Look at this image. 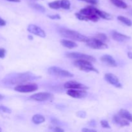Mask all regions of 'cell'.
I'll use <instances>...</instances> for the list:
<instances>
[{"label": "cell", "mask_w": 132, "mask_h": 132, "mask_svg": "<svg viewBox=\"0 0 132 132\" xmlns=\"http://www.w3.org/2000/svg\"><path fill=\"white\" fill-rule=\"evenodd\" d=\"M128 57L130 58V59H132V52H128Z\"/></svg>", "instance_id": "35"}, {"label": "cell", "mask_w": 132, "mask_h": 132, "mask_svg": "<svg viewBox=\"0 0 132 132\" xmlns=\"http://www.w3.org/2000/svg\"><path fill=\"white\" fill-rule=\"evenodd\" d=\"M32 7L34 8V9H36V10H39V11L41 12H45V8L44 7V6H43L42 5H39V4H33V5H32Z\"/></svg>", "instance_id": "26"}, {"label": "cell", "mask_w": 132, "mask_h": 132, "mask_svg": "<svg viewBox=\"0 0 132 132\" xmlns=\"http://www.w3.org/2000/svg\"><path fill=\"white\" fill-rule=\"evenodd\" d=\"M48 6L52 9H59L61 8V1L56 0L48 3Z\"/></svg>", "instance_id": "23"}, {"label": "cell", "mask_w": 132, "mask_h": 132, "mask_svg": "<svg viewBox=\"0 0 132 132\" xmlns=\"http://www.w3.org/2000/svg\"><path fill=\"white\" fill-rule=\"evenodd\" d=\"M2 131V130H1V128H0V131Z\"/></svg>", "instance_id": "38"}, {"label": "cell", "mask_w": 132, "mask_h": 132, "mask_svg": "<svg viewBox=\"0 0 132 132\" xmlns=\"http://www.w3.org/2000/svg\"><path fill=\"white\" fill-rule=\"evenodd\" d=\"M118 115L125 119L128 121L129 122H132V115L127 110L121 109L119 112Z\"/></svg>", "instance_id": "17"}, {"label": "cell", "mask_w": 132, "mask_h": 132, "mask_svg": "<svg viewBox=\"0 0 132 132\" xmlns=\"http://www.w3.org/2000/svg\"><path fill=\"white\" fill-rule=\"evenodd\" d=\"M104 79H105V80L108 82V83L113 85V86H116V88H122V85H121V82H120L119 79H118V77L116 76H115L114 74H113V73H106V74L104 75Z\"/></svg>", "instance_id": "10"}, {"label": "cell", "mask_w": 132, "mask_h": 132, "mask_svg": "<svg viewBox=\"0 0 132 132\" xmlns=\"http://www.w3.org/2000/svg\"><path fill=\"white\" fill-rule=\"evenodd\" d=\"M64 87L67 89H79V90H87L89 88L87 86L73 81H68L64 85Z\"/></svg>", "instance_id": "12"}, {"label": "cell", "mask_w": 132, "mask_h": 132, "mask_svg": "<svg viewBox=\"0 0 132 132\" xmlns=\"http://www.w3.org/2000/svg\"><path fill=\"white\" fill-rule=\"evenodd\" d=\"M96 8L94 7V6H89L86 8H84V9H81V10H80L79 13L82 14V15H85V16L86 17V19H87V20L88 21V18L90 15L96 14Z\"/></svg>", "instance_id": "15"}, {"label": "cell", "mask_w": 132, "mask_h": 132, "mask_svg": "<svg viewBox=\"0 0 132 132\" xmlns=\"http://www.w3.org/2000/svg\"><path fill=\"white\" fill-rule=\"evenodd\" d=\"M59 33L63 37L66 38L70 39L74 41H80V42H86L88 39V37L84 35L81 34L77 31L72 30L68 28H60Z\"/></svg>", "instance_id": "1"}, {"label": "cell", "mask_w": 132, "mask_h": 132, "mask_svg": "<svg viewBox=\"0 0 132 132\" xmlns=\"http://www.w3.org/2000/svg\"><path fill=\"white\" fill-rule=\"evenodd\" d=\"M0 112H3V113H11V110L8 107L5 106H0Z\"/></svg>", "instance_id": "27"}, {"label": "cell", "mask_w": 132, "mask_h": 132, "mask_svg": "<svg viewBox=\"0 0 132 132\" xmlns=\"http://www.w3.org/2000/svg\"><path fill=\"white\" fill-rule=\"evenodd\" d=\"M110 1L117 7L121 8V9H127L128 7L127 4L124 2L122 0H110Z\"/></svg>", "instance_id": "21"}, {"label": "cell", "mask_w": 132, "mask_h": 132, "mask_svg": "<svg viewBox=\"0 0 132 132\" xmlns=\"http://www.w3.org/2000/svg\"><path fill=\"white\" fill-rule=\"evenodd\" d=\"M27 30H28L30 33L36 35V36H39V37H46V33H45V31H44L41 28L39 27L38 26L36 25V24H29V25L28 26V28H27Z\"/></svg>", "instance_id": "11"}, {"label": "cell", "mask_w": 132, "mask_h": 132, "mask_svg": "<svg viewBox=\"0 0 132 132\" xmlns=\"http://www.w3.org/2000/svg\"><path fill=\"white\" fill-rule=\"evenodd\" d=\"M6 54V50L3 48H0V58H4Z\"/></svg>", "instance_id": "29"}, {"label": "cell", "mask_w": 132, "mask_h": 132, "mask_svg": "<svg viewBox=\"0 0 132 132\" xmlns=\"http://www.w3.org/2000/svg\"><path fill=\"white\" fill-rule=\"evenodd\" d=\"M70 2L69 0H61V8L65 10H68L70 8Z\"/></svg>", "instance_id": "24"}, {"label": "cell", "mask_w": 132, "mask_h": 132, "mask_svg": "<svg viewBox=\"0 0 132 132\" xmlns=\"http://www.w3.org/2000/svg\"><path fill=\"white\" fill-rule=\"evenodd\" d=\"M95 37H96L97 39H99L100 41H103V42H106V41L108 40V37H107V36H106V34H103V33H98L97 34L96 36H95Z\"/></svg>", "instance_id": "25"}, {"label": "cell", "mask_w": 132, "mask_h": 132, "mask_svg": "<svg viewBox=\"0 0 132 132\" xmlns=\"http://www.w3.org/2000/svg\"><path fill=\"white\" fill-rule=\"evenodd\" d=\"M32 122L36 125H40V124L43 123L45 122V118L43 116L40 114H36L32 117Z\"/></svg>", "instance_id": "19"}, {"label": "cell", "mask_w": 132, "mask_h": 132, "mask_svg": "<svg viewBox=\"0 0 132 132\" xmlns=\"http://www.w3.org/2000/svg\"><path fill=\"white\" fill-rule=\"evenodd\" d=\"M89 47L93 49H106L108 48V45L104 43L103 41H100L99 39H97L96 37H88V39L85 42Z\"/></svg>", "instance_id": "5"}, {"label": "cell", "mask_w": 132, "mask_h": 132, "mask_svg": "<svg viewBox=\"0 0 132 132\" xmlns=\"http://www.w3.org/2000/svg\"><path fill=\"white\" fill-rule=\"evenodd\" d=\"M54 131H58V132L64 131V130H63V129L61 128H59V127H55V128H54Z\"/></svg>", "instance_id": "34"}, {"label": "cell", "mask_w": 132, "mask_h": 132, "mask_svg": "<svg viewBox=\"0 0 132 132\" xmlns=\"http://www.w3.org/2000/svg\"><path fill=\"white\" fill-rule=\"evenodd\" d=\"M4 98V96L3 95H1V94H0V100H1V99H3Z\"/></svg>", "instance_id": "37"}, {"label": "cell", "mask_w": 132, "mask_h": 132, "mask_svg": "<svg viewBox=\"0 0 132 132\" xmlns=\"http://www.w3.org/2000/svg\"><path fill=\"white\" fill-rule=\"evenodd\" d=\"M117 19H118L119 21L122 22V23H124L125 25L128 26V27H131L132 25V21L129 18H126V17L122 16V15H119L117 17Z\"/></svg>", "instance_id": "22"}, {"label": "cell", "mask_w": 132, "mask_h": 132, "mask_svg": "<svg viewBox=\"0 0 132 132\" xmlns=\"http://www.w3.org/2000/svg\"><path fill=\"white\" fill-rule=\"evenodd\" d=\"M48 18H51L52 19H61V17L59 15H48Z\"/></svg>", "instance_id": "31"}, {"label": "cell", "mask_w": 132, "mask_h": 132, "mask_svg": "<svg viewBox=\"0 0 132 132\" xmlns=\"http://www.w3.org/2000/svg\"><path fill=\"white\" fill-rule=\"evenodd\" d=\"M96 14L99 15V18H102L104 19H107V20H111L112 19L113 17L112 16L111 14H110L109 13H107L106 12L101 11V10H99L97 9L96 10Z\"/></svg>", "instance_id": "20"}, {"label": "cell", "mask_w": 132, "mask_h": 132, "mask_svg": "<svg viewBox=\"0 0 132 132\" xmlns=\"http://www.w3.org/2000/svg\"><path fill=\"white\" fill-rule=\"evenodd\" d=\"M113 119L115 123L121 126H126L130 125V122H128V121L123 119L119 115H116V116H113Z\"/></svg>", "instance_id": "16"}, {"label": "cell", "mask_w": 132, "mask_h": 132, "mask_svg": "<svg viewBox=\"0 0 132 132\" xmlns=\"http://www.w3.org/2000/svg\"><path fill=\"white\" fill-rule=\"evenodd\" d=\"M6 1H10V2H15V3L20 2V0H6Z\"/></svg>", "instance_id": "36"}, {"label": "cell", "mask_w": 132, "mask_h": 132, "mask_svg": "<svg viewBox=\"0 0 132 132\" xmlns=\"http://www.w3.org/2000/svg\"><path fill=\"white\" fill-rule=\"evenodd\" d=\"M38 89L37 84L32 83L28 85H18L14 88L15 91L20 93H30L36 91Z\"/></svg>", "instance_id": "7"}, {"label": "cell", "mask_w": 132, "mask_h": 132, "mask_svg": "<svg viewBox=\"0 0 132 132\" xmlns=\"http://www.w3.org/2000/svg\"><path fill=\"white\" fill-rule=\"evenodd\" d=\"M53 98V95L48 92H40L31 95L30 99L36 101H46Z\"/></svg>", "instance_id": "9"}, {"label": "cell", "mask_w": 132, "mask_h": 132, "mask_svg": "<svg viewBox=\"0 0 132 132\" xmlns=\"http://www.w3.org/2000/svg\"><path fill=\"white\" fill-rule=\"evenodd\" d=\"M101 125L104 128H110V126L108 122L107 121H105V120H102L101 121Z\"/></svg>", "instance_id": "28"}, {"label": "cell", "mask_w": 132, "mask_h": 132, "mask_svg": "<svg viewBox=\"0 0 132 132\" xmlns=\"http://www.w3.org/2000/svg\"><path fill=\"white\" fill-rule=\"evenodd\" d=\"M48 72L50 75L56 76L59 77H64V78H70L73 77V73H70L68 71L63 68H59L57 67H52L48 69Z\"/></svg>", "instance_id": "3"}, {"label": "cell", "mask_w": 132, "mask_h": 132, "mask_svg": "<svg viewBox=\"0 0 132 132\" xmlns=\"http://www.w3.org/2000/svg\"><path fill=\"white\" fill-rule=\"evenodd\" d=\"M81 1H85V2L91 3L92 5H97L98 3V0H81Z\"/></svg>", "instance_id": "30"}, {"label": "cell", "mask_w": 132, "mask_h": 132, "mask_svg": "<svg viewBox=\"0 0 132 132\" xmlns=\"http://www.w3.org/2000/svg\"><path fill=\"white\" fill-rule=\"evenodd\" d=\"M61 45L63 46L66 48H73L77 47V44L75 42L72 41H70V40H67V39H63L61 41Z\"/></svg>", "instance_id": "18"}, {"label": "cell", "mask_w": 132, "mask_h": 132, "mask_svg": "<svg viewBox=\"0 0 132 132\" xmlns=\"http://www.w3.org/2000/svg\"><path fill=\"white\" fill-rule=\"evenodd\" d=\"M67 95L76 99H82L87 96L88 94L86 90H79V89H68L67 92Z\"/></svg>", "instance_id": "8"}, {"label": "cell", "mask_w": 132, "mask_h": 132, "mask_svg": "<svg viewBox=\"0 0 132 132\" xmlns=\"http://www.w3.org/2000/svg\"><path fill=\"white\" fill-rule=\"evenodd\" d=\"M6 21L0 17V27H4V26L6 25Z\"/></svg>", "instance_id": "32"}, {"label": "cell", "mask_w": 132, "mask_h": 132, "mask_svg": "<svg viewBox=\"0 0 132 132\" xmlns=\"http://www.w3.org/2000/svg\"><path fill=\"white\" fill-rule=\"evenodd\" d=\"M66 57L71 59H82V60H86L90 62H95V59L93 56L88 54H82L79 52H68L66 54Z\"/></svg>", "instance_id": "6"}, {"label": "cell", "mask_w": 132, "mask_h": 132, "mask_svg": "<svg viewBox=\"0 0 132 132\" xmlns=\"http://www.w3.org/2000/svg\"><path fill=\"white\" fill-rule=\"evenodd\" d=\"M73 64L77 68L80 69L81 70L86 71V72H94L96 73H99L97 70L94 67L90 61L86 60H82V59H76Z\"/></svg>", "instance_id": "2"}, {"label": "cell", "mask_w": 132, "mask_h": 132, "mask_svg": "<svg viewBox=\"0 0 132 132\" xmlns=\"http://www.w3.org/2000/svg\"><path fill=\"white\" fill-rule=\"evenodd\" d=\"M112 36L115 41L121 43L125 42V41H128L130 39V37H129V36L123 34L119 33L117 31H113L112 32Z\"/></svg>", "instance_id": "14"}, {"label": "cell", "mask_w": 132, "mask_h": 132, "mask_svg": "<svg viewBox=\"0 0 132 132\" xmlns=\"http://www.w3.org/2000/svg\"><path fill=\"white\" fill-rule=\"evenodd\" d=\"M31 79V76L27 74V73H23V74H19L15 77H12L10 79H8L4 81V82L6 84H11V85H17L21 83L25 82Z\"/></svg>", "instance_id": "4"}, {"label": "cell", "mask_w": 132, "mask_h": 132, "mask_svg": "<svg viewBox=\"0 0 132 132\" xmlns=\"http://www.w3.org/2000/svg\"><path fill=\"white\" fill-rule=\"evenodd\" d=\"M83 132H95L96 130H93V129H88V128H83L82 130Z\"/></svg>", "instance_id": "33"}, {"label": "cell", "mask_w": 132, "mask_h": 132, "mask_svg": "<svg viewBox=\"0 0 132 132\" xmlns=\"http://www.w3.org/2000/svg\"><path fill=\"white\" fill-rule=\"evenodd\" d=\"M101 60L106 64V65L109 66L110 67H117V63L114 58L110 55H104L101 57Z\"/></svg>", "instance_id": "13"}]
</instances>
